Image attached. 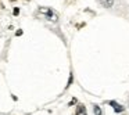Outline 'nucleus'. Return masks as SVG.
Returning a JSON list of instances; mask_svg holds the SVG:
<instances>
[{
	"instance_id": "obj_1",
	"label": "nucleus",
	"mask_w": 129,
	"mask_h": 115,
	"mask_svg": "<svg viewBox=\"0 0 129 115\" xmlns=\"http://www.w3.org/2000/svg\"><path fill=\"white\" fill-rule=\"evenodd\" d=\"M108 104H110V105L114 107V111H115V112H123V111H125V108H123V107L121 105V104L115 103V101H110Z\"/></svg>"
},
{
	"instance_id": "obj_2",
	"label": "nucleus",
	"mask_w": 129,
	"mask_h": 115,
	"mask_svg": "<svg viewBox=\"0 0 129 115\" xmlns=\"http://www.w3.org/2000/svg\"><path fill=\"white\" fill-rule=\"evenodd\" d=\"M75 115H87V112H86V108H85V105L79 104V105L76 107V112H75Z\"/></svg>"
},
{
	"instance_id": "obj_3",
	"label": "nucleus",
	"mask_w": 129,
	"mask_h": 115,
	"mask_svg": "<svg viewBox=\"0 0 129 115\" xmlns=\"http://www.w3.org/2000/svg\"><path fill=\"white\" fill-rule=\"evenodd\" d=\"M100 4L106 9H110V7L114 6V0H100Z\"/></svg>"
},
{
	"instance_id": "obj_4",
	"label": "nucleus",
	"mask_w": 129,
	"mask_h": 115,
	"mask_svg": "<svg viewBox=\"0 0 129 115\" xmlns=\"http://www.w3.org/2000/svg\"><path fill=\"white\" fill-rule=\"evenodd\" d=\"M39 13H40V14H46V17H47V15H50L51 13H53V10L49 9V7H40Z\"/></svg>"
},
{
	"instance_id": "obj_5",
	"label": "nucleus",
	"mask_w": 129,
	"mask_h": 115,
	"mask_svg": "<svg viewBox=\"0 0 129 115\" xmlns=\"http://www.w3.org/2000/svg\"><path fill=\"white\" fill-rule=\"evenodd\" d=\"M93 111H94V115H101V108H100L99 105H94Z\"/></svg>"
},
{
	"instance_id": "obj_6",
	"label": "nucleus",
	"mask_w": 129,
	"mask_h": 115,
	"mask_svg": "<svg viewBox=\"0 0 129 115\" xmlns=\"http://www.w3.org/2000/svg\"><path fill=\"white\" fill-rule=\"evenodd\" d=\"M13 14H14V15H18V14H20V9H18V7H15V9L13 10Z\"/></svg>"
},
{
	"instance_id": "obj_7",
	"label": "nucleus",
	"mask_w": 129,
	"mask_h": 115,
	"mask_svg": "<svg viewBox=\"0 0 129 115\" xmlns=\"http://www.w3.org/2000/svg\"><path fill=\"white\" fill-rule=\"evenodd\" d=\"M71 83H72V73L70 75V81H68V85H67V87H70V86H71Z\"/></svg>"
},
{
	"instance_id": "obj_8",
	"label": "nucleus",
	"mask_w": 129,
	"mask_h": 115,
	"mask_svg": "<svg viewBox=\"0 0 129 115\" xmlns=\"http://www.w3.org/2000/svg\"><path fill=\"white\" fill-rule=\"evenodd\" d=\"M15 35H17V36H21V35H22V31H21V29H20V31H17V32H15Z\"/></svg>"
},
{
	"instance_id": "obj_9",
	"label": "nucleus",
	"mask_w": 129,
	"mask_h": 115,
	"mask_svg": "<svg viewBox=\"0 0 129 115\" xmlns=\"http://www.w3.org/2000/svg\"><path fill=\"white\" fill-rule=\"evenodd\" d=\"M76 103V98H74V100H71V103H70V105H72V104H75Z\"/></svg>"
}]
</instances>
